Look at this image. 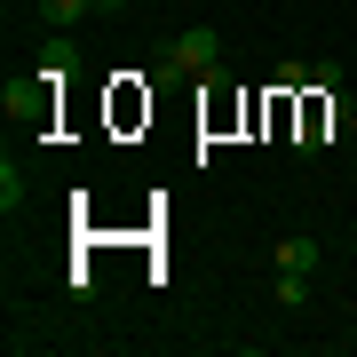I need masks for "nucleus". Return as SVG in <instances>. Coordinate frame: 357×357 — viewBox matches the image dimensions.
<instances>
[{
  "mask_svg": "<svg viewBox=\"0 0 357 357\" xmlns=\"http://www.w3.org/2000/svg\"><path fill=\"white\" fill-rule=\"evenodd\" d=\"M222 64V40L206 32V24H191V32H175L159 48V79H191V72H215Z\"/></svg>",
  "mask_w": 357,
  "mask_h": 357,
  "instance_id": "obj_1",
  "label": "nucleus"
},
{
  "mask_svg": "<svg viewBox=\"0 0 357 357\" xmlns=\"http://www.w3.org/2000/svg\"><path fill=\"white\" fill-rule=\"evenodd\" d=\"M79 16H96L88 0H40V24H48V32H72Z\"/></svg>",
  "mask_w": 357,
  "mask_h": 357,
  "instance_id": "obj_2",
  "label": "nucleus"
},
{
  "mask_svg": "<svg viewBox=\"0 0 357 357\" xmlns=\"http://www.w3.org/2000/svg\"><path fill=\"white\" fill-rule=\"evenodd\" d=\"M278 270H302V278H310V270H318V238H286L278 246Z\"/></svg>",
  "mask_w": 357,
  "mask_h": 357,
  "instance_id": "obj_3",
  "label": "nucleus"
},
{
  "mask_svg": "<svg viewBox=\"0 0 357 357\" xmlns=\"http://www.w3.org/2000/svg\"><path fill=\"white\" fill-rule=\"evenodd\" d=\"M24 199H32V183L16 175V159H8V167H0V206H8V215H16V206H24Z\"/></svg>",
  "mask_w": 357,
  "mask_h": 357,
  "instance_id": "obj_4",
  "label": "nucleus"
},
{
  "mask_svg": "<svg viewBox=\"0 0 357 357\" xmlns=\"http://www.w3.org/2000/svg\"><path fill=\"white\" fill-rule=\"evenodd\" d=\"M40 72H72V32H48V48H40Z\"/></svg>",
  "mask_w": 357,
  "mask_h": 357,
  "instance_id": "obj_5",
  "label": "nucleus"
},
{
  "mask_svg": "<svg viewBox=\"0 0 357 357\" xmlns=\"http://www.w3.org/2000/svg\"><path fill=\"white\" fill-rule=\"evenodd\" d=\"M278 302H286V310L310 302V278H302V270H278Z\"/></svg>",
  "mask_w": 357,
  "mask_h": 357,
  "instance_id": "obj_6",
  "label": "nucleus"
},
{
  "mask_svg": "<svg viewBox=\"0 0 357 357\" xmlns=\"http://www.w3.org/2000/svg\"><path fill=\"white\" fill-rule=\"evenodd\" d=\"M270 79H278V96H302V88H310V64H278Z\"/></svg>",
  "mask_w": 357,
  "mask_h": 357,
  "instance_id": "obj_7",
  "label": "nucleus"
},
{
  "mask_svg": "<svg viewBox=\"0 0 357 357\" xmlns=\"http://www.w3.org/2000/svg\"><path fill=\"white\" fill-rule=\"evenodd\" d=\"M88 8H96V16H119V8H128V0H88Z\"/></svg>",
  "mask_w": 357,
  "mask_h": 357,
  "instance_id": "obj_8",
  "label": "nucleus"
}]
</instances>
